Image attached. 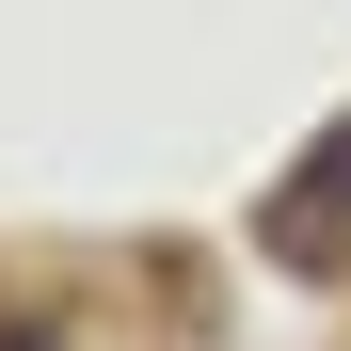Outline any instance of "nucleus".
Returning a JSON list of instances; mask_svg holds the SVG:
<instances>
[{"instance_id":"f257e3e1","label":"nucleus","mask_w":351,"mask_h":351,"mask_svg":"<svg viewBox=\"0 0 351 351\" xmlns=\"http://www.w3.org/2000/svg\"><path fill=\"white\" fill-rule=\"evenodd\" d=\"M256 240H271L287 271H335V256H351V128H335V144H319V160L256 208Z\"/></svg>"},{"instance_id":"f03ea898","label":"nucleus","mask_w":351,"mask_h":351,"mask_svg":"<svg viewBox=\"0 0 351 351\" xmlns=\"http://www.w3.org/2000/svg\"><path fill=\"white\" fill-rule=\"evenodd\" d=\"M0 351H64V335H48V319H0Z\"/></svg>"}]
</instances>
